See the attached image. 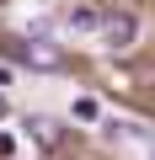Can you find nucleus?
Returning <instances> with one entry per match:
<instances>
[{
	"instance_id": "1",
	"label": "nucleus",
	"mask_w": 155,
	"mask_h": 160,
	"mask_svg": "<svg viewBox=\"0 0 155 160\" xmlns=\"http://www.w3.org/2000/svg\"><path fill=\"white\" fill-rule=\"evenodd\" d=\"M16 59L32 64V69H64V48L48 43V38H32V43H16Z\"/></svg>"
},
{
	"instance_id": "2",
	"label": "nucleus",
	"mask_w": 155,
	"mask_h": 160,
	"mask_svg": "<svg viewBox=\"0 0 155 160\" xmlns=\"http://www.w3.org/2000/svg\"><path fill=\"white\" fill-rule=\"evenodd\" d=\"M96 32H102V43H107V48H128L139 27H134V16H123V11H112V16H102V27H96Z\"/></svg>"
},
{
	"instance_id": "3",
	"label": "nucleus",
	"mask_w": 155,
	"mask_h": 160,
	"mask_svg": "<svg viewBox=\"0 0 155 160\" xmlns=\"http://www.w3.org/2000/svg\"><path fill=\"white\" fill-rule=\"evenodd\" d=\"M27 133H32L43 149H59V139H64V128H59L54 118H27Z\"/></svg>"
},
{
	"instance_id": "4",
	"label": "nucleus",
	"mask_w": 155,
	"mask_h": 160,
	"mask_svg": "<svg viewBox=\"0 0 155 160\" xmlns=\"http://www.w3.org/2000/svg\"><path fill=\"white\" fill-rule=\"evenodd\" d=\"M70 27H75V32H91V27H102V11H91V6H75V11H70Z\"/></svg>"
},
{
	"instance_id": "5",
	"label": "nucleus",
	"mask_w": 155,
	"mask_h": 160,
	"mask_svg": "<svg viewBox=\"0 0 155 160\" xmlns=\"http://www.w3.org/2000/svg\"><path fill=\"white\" fill-rule=\"evenodd\" d=\"M70 112L80 118V123H96V118H102V107H96L91 96H75V107H70Z\"/></svg>"
},
{
	"instance_id": "6",
	"label": "nucleus",
	"mask_w": 155,
	"mask_h": 160,
	"mask_svg": "<svg viewBox=\"0 0 155 160\" xmlns=\"http://www.w3.org/2000/svg\"><path fill=\"white\" fill-rule=\"evenodd\" d=\"M0 86H11V69H6V64H0Z\"/></svg>"
},
{
	"instance_id": "7",
	"label": "nucleus",
	"mask_w": 155,
	"mask_h": 160,
	"mask_svg": "<svg viewBox=\"0 0 155 160\" xmlns=\"http://www.w3.org/2000/svg\"><path fill=\"white\" fill-rule=\"evenodd\" d=\"M0 118H6V96H0Z\"/></svg>"
},
{
	"instance_id": "8",
	"label": "nucleus",
	"mask_w": 155,
	"mask_h": 160,
	"mask_svg": "<svg viewBox=\"0 0 155 160\" xmlns=\"http://www.w3.org/2000/svg\"><path fill=\"white\" fill-rule=\"evenodd\" d=\"M150 160H155V144H150Z\"/></svg>"
}]
</instances>
